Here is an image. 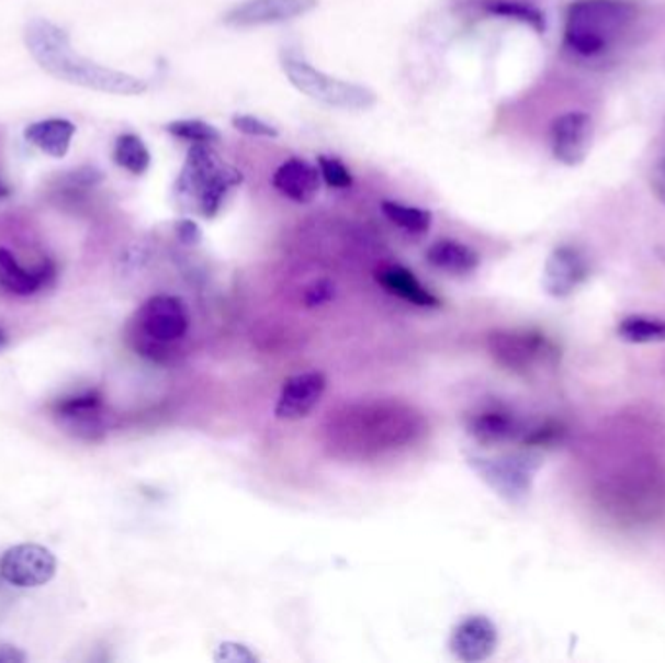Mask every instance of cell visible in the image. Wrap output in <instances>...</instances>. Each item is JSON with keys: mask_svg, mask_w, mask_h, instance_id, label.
<instances>
[{"mask_svg": "<svg viewBox=\"0 0 665 663\" xmlns=\"http://www.w3.org/2000/svg\"><path fill=\"white\" fill-rule=\"evenodd\" d=\"M485 10L493 16L516 20V22L533 27L538 34H545V14L529 2H523V0H486Z\"/></svg>", "mask_w": 665, "mask_h": 663, "instance_id": "cb8c5ba5", "label": "cell"}, {"mask_svg": "<svg viewBox=\"0 0 665 663\" xmlns=\"http://www.w3.org/2000/svg\"><path fill=\"white\" fill-rule=\"evenodd\" d=\"M377 282L384 286L387 292L395 296L415 304L418 307H438L440 302L430 290L425 289L413 272L403 269V267H387L384 271L377 272Z\"/></svg>", "mask_w": 665, "mask_h": 663, "instance_id": "44dd1931", "label": "cell"}, {"mask_svg": "<svg viewBox=\"0 0 665 663\" xmlns=\"http://www.w3.org/2000/svg\"><path fill=\"white\" fill-rule=\"evenodd\" d=\"M566 436V428L556 420H546L543 425L536 426L531 430H526L523 443L526 446H536V448H551L563 442Z\"/></svg>", "mask_w": 665, "mask_h": 663, "instance_id": "83f0119b", "label": "cell"}, {"mask_svg": "<svg viewBox=\"0 0 665 663\" xmlns=\"http://www.w3.org/2000/svg\"><path fill=\"white\" fill-rule=\"evenodd\" d=\"M57 572L55 554L42 544L10 547L0 559V576L14 587H40L52 582Z\"/></svg>", "mask_w": 665, "mask_h": 663, "instance_id": "9c48e42d", "label": "cell"}, {"mask_svg": "<svg viewBox=\"0 0 665 663\" xmlns=\"http://www.w3.org/2000/svg\"><path fill=\"white\" fill-rule=\"evenodd\" d=\"M631 20L632 7L624 0H574L564 22V45L584 59L599 57Z\"/></svg>", "mask_w": 665, "mask_h": 663, "instance_id": "277c9868", "label": "cell"}, {"mask_svg": "<svg viewBox=\"0 0 665 663\" xmlns=\"http://www.w3.org/2000/svg\"><path fill=\"white\" fill-rule=\"evenodd\" d=\"M486 347L498 364L516 374H528L538 366L553 364L559 358L556 345L538 329H500L491 333Z\"/></svg>", "mask_w": 665, "mask_h": 663, "instance_id": "8992f818", "label": "cell"}, {"mask_svg": "<svg viewBox=\"0 0 665 663\" xmlns=\"http://www.w3.org/2000/svg\"><path fill=\"white\" fill-rule=\"evenodd\" d=\"M325 443L345 460H374L409 448L425 432V420L399 401L352 403L335 411L325 423Z\"/></svg>", "mask_w": 665, "mask_h": 663, "instance_id": "6da1fadb", "label": "cell"}, {"mask_svg": "<svg viewBox=\"0 0 665 663\" xmlns=\"http://www.w3.org/2000/svg\"><path fill=\"white\" fill-rule=\"evenodd\" d=\"M471 468L475 469L486 485L500 494L504 501L518 504L531 493L538 463L523 456L471 458Z\"/></svg>", "mask_w": 665, "mask_h": 663, "instance_id": "52a82bcc", "label": "cell"}, {"mask_svg": "<svg viewBox=\"0 0 665 663\" xmlns=\"http://www.w3.org/2000/svg\"><path fill=\"white\" fill-rule=\"evenodd\" d=\"M241 183V171L222 162L213 145H193L183 164L176 193L188 211H196L205 218H214L230 189Z\"/></svg>", "mask_w": 665, "mask_h": 663, "instance_id": "3957f363", "label": "cell"}, {"mask_svg": "<svg viewBox=\"0 0 665 663\" xmlns=\"http://www.w3.org/2000/svg\"><path fill=\"white\" fill-rule=\"evenodd\" d=\"M75 133H77V125L72 121L53 117V120L35 121L32 125H27L24 138L30 145L40 148L43 154H47L52 158H65L69 154Z\"/></svg>", "mask_w": 665, "mask_h": 663, "instance_id": "ac0fdd59", "label": "cell"}, {"mask_svg": "<svg viewBox=\"0 0 665 663\" xmlns=\"http://www.w3.org/2000/svg\"><path fill=\"white\" fill-rule=\"evenodd\" d=\"M427 261L438 271L450 274H470L478 267L477 251L455 239L435 241L428 247Z\"/></svg>", "mask_w": 665, "mask_h": 663, "instance_id": "ffe728a7", "label": "cell"}, {"mask_svg": "<svg viewBox=\"0 0 665 663\" xmlns=\"http://www.w3.org/2000/svg\"><path fill=\"white\" fill-rule=\"evenodd\" d=\"M53 277L49 263L37 269H24L9 249L0 247V289L14 296H30L47 284Z\"/></svg>", "mask_w": 665, "mask_h": 663, "instance_id": "e0dca14e", "label": "cell"}, {"mask_svg": "<svg viewBox=\"0 0 665 663\" xmlns=\"http://www.w3.org/2000/svg\"><path fill=\"white\" fill-rule=\"evenodd\" d=\"M332 299V286L327 281H317L307 289L306 302L309 306H319Z\"/></svg>", "mask_w": 665, "mask_h": 663, "instance_id": "4dcf8cb0", "label": "cell"}, {"mask_svg": "<svg viewBox=\"0 0 665 663\" xmlns=\"http://www.w3.org/2000/svg\"><path fill=\"white\" fill-rule=\"evenodd\" d=\"M282 70L298 92L316 102L325 103L329 108L364 111L370 110L377 102L374 92L367 86L354 85V82L325 75L314 65H309L307 60L286 57V59H282Z\"/></svg>", "mask_w": 665, "mask_h": 663, "instance_id": "5b68a950", "label": "cell"}, {"mask_svg": "<svg viewBox=\"0 0 665 663\" xmlns=\"http://www.w3.org/2000/svg\"><path fill=\"white\" fill-rule=\"evenodd\" d=\"M166 131L193 145H216V143H221L222 138L218 128L201 120L171 121L166 125Z\"/></svg>", "mask_w": 665, "mask_h": 663, "instance_id": "484cf974", "label": "cell"}, {"mask_svg": "<svg viewBox=\"0 0 665 663\" xmlns=\"http://www.w3.org/2000/svg\"><path fill=\"white\" fill-rule=\"evenodd\" d=\"M24 42L37 65L63 82L117 95H140L148 90L143 78L82 57L70 45L67 32L45 18H34L27 22Z\"/></svg>", "mask_w": 665, "mask_h": 663, "instance_id": "7a4b0ae2", "label": "cell"}, {"mask_svg": "<svg viewBox=\"0 0 665 663\" xmlns=\"http://www.w3.org/2000/svg\"><path fill=\"white\" fill-rule=\"evenodd\" d=\"M589 279V261L574 246L554 247L543 269V289L553 299H568Z\"/></svg>", "mask_w": 665, "mask_h": 663, "instance_id": "7c38bea8", "label": "cell"}, {"mask_svg": "<svg viewBox=\"0 0 665 663\" xmlns=\"http://www.w3.org/2000/svg\"><path fill=\"white\" fill-rule=\"evenodd\" d=\"M317 170L329 188L349 189L352 186V173L335 156H325V154L317 156Z\"/></svg>", "mask_w": 665, "mask_h": 663, "instance_id": "4316f807", "label": "cell"}, {"mask_svg": "<svg viewBox=\"0 0 665 663\" xmlns=\"http://www.w3.org/2000/svg\"><path fill=\"white\" fill-rule=\"evenodd\" d=\"M113 160L133 176H143L150 168V150L146 148L145 141L135 133H125L117 136L113 148Z\"/></svg>", "mask_w": 665, "mask_h": 663, "instance_id": "603a6c76", "label": "cell"}, {"mask_svg": "<svg viewBox=\"0 0 665 663\" xmlns=\"http://www.w3.org/2000/svg\"><path fill=\"white\" fill-rule=\"evenodd\" d=\"M176 232H178V236H180L181 241L183 244H188V246H193V244H199L201 241V228L196 226V222L193 221H180L178 222V226H176Z\"/></svg>", "mask_w": 665, "mask_h": 663, "instance_id": "1f68e13d", "label": "cell"}, {"mask_svg": "<svg viewBox=\"0 0 665 663\" xmlns=\"http://www.w3.org/2000/svg\"><path fill=\"white\" fill-rule=\"evenodd\" d=\"M652 191L657 196V201L665 206V156L652 171Z\"/></svg>", "mask_w": 665, "mask_h": 663, "instance_id": "d6a6232c", "label": "cell"}, {"mask_svg": "<svg viewBox=\"0 0 665 663\" xmlns=\"http://www.w3.org/2000/svg\"><path fill=\"white\" fill-rule=\"evenodd\" d=\"M498 647V630L495 622L486 619L483 615L467 617L453 629L450 648L453 655L461 662L478 663L485 662L495 654Z\"/></svg>", "mask_w": 665, "mask_h": 663, "instance_id": "9a60e30c", "label": "cell"}, {"mask_svg": "<svg viewBox=\"0 0 665 663\" xmlns=\"http://www.w3.org/2000/svg\"><path fill=\"white\" fill-rule=\"evenodd\" d=\"M7 342H9V340H7V335H4V332H2V329H0V350L4 349V347H7Z\"/></svg>", "mask_w": 665, "mask_h": 663, "instance_id": "d590c367", "label": "cell"}, {"mask_svg": "<svg viewBox=\"0 0 665 663\" xmlns=\"http://www.w3.org/2000/svg\"><path fill=\"white\" fill-rule=\"evenodd\" d=\"M382 213L385 218L409 234H427L432 226V213L427 209L409 206L397 201H384Z\"/></svg>", "mask_w": 665, "mask_h": 663, "instance_id": "d4e9b609", "label": "cell"}, {"mask_svg": "<svg viewBox=\"0 0 665 663\" xmlns=\"http://www.w3.org/2000/svg\"><path fill=\"white\" fill-rule=\"evenodd\" d=\"M256 655L249 652L248 648L239 644H222L216 654V662H256Z\"/></svg>", "mask_w": 665, "mask_h": 663, "instance_id": "f546056e", "label": "cell"}, {"mask_svg": "<svg viewBox=\"0 0 665 663\" xmlns=\"http://www.w3.org/2000/svg\"><path fill=\"white\" fill-rule=\"evenodd\" d=\"M594 141V123L582 111H568L551 125V150L564 166H578L588 158Z\"/></svg>", "mask_w": 665, "mask_h": 663, "instance_id": "4fadbf2b", "label": "cell"}, {"mask_svg": "<svg viewBox=\"0 0 665 663\" xmlns=\"http://www.w3.org/2000/svg\"><path fill=\"white\" fill-rule=\"evenodd\" d=\"M327 380L322 372H304L289 378L282 385L274 415L282 420L307 417L324 397Z\"/></svg>", "mask_w": 665, "mask_h": 663, "instance_id": "5bb4252c", "label": "cell"}, {"mask_svg": "<svg viewBox=\"0 0 665 663\" xmlns=\"http://www.w3.org/2000/svg\"><path fill=\"white\" fill-rule=\"evenodd\" d=\"M10 195V189L0 181V199H4V196Z\"/></svg>", "mask_w": 665, "mask_h": 663, "instance_id": "e575fe53", "label": "cell"}, {"mask_svg": "<svg viewBox=\"0 0 665 663\" xmlns=\"http://www.w3.org/2000/svg\"><path fill=\"white\" fill-rule=\"evenodd\" d=\"M55 417L60 428L78 440L95 442L108 432L100 393L86 392L60 401L55 407Z\"/></svg>", "mask_w": 665, "mask_h": 663, "instance_id": "8fae6325", "label": "cell"}, {"mask_svg": "<svg viewBox=\"0 0 665 663\" xmlns=\"http://www.w3.org/2000/svg\"><path fill=\"white\" fill-rule=\"evenodd\" d=\"M319 0H244L224 14V24L234 27L273 26L306 16Z\"/></svg>", "mask_w": 665, "mask_h": 663, "instance_id": "30bf717a", "label": "cell"}, {"mask_svg": "<svg viewBox=\"0 0 665 663\" xmlns=\"http://www.w3.org/2000/svg\"><path fill=\"white\" fill-rule=\"evenodd\" d=\"M473 438L481 443H504L518 438L521 432V423L514 417L512 413L503 411V408H491L481 413L471 420L470 426Z\"/></svg>", "mask_w": 665, "mask_h": 663, "instance_id": "d6986e66", "label": "cell"}, {"mask_svg": "<svg viewBox=\"0 0 665 663\" xmlns=\"http://www.w3.org/2000/svg\"><path fill=\"white\" fill-rule=\"evenodd\" d=\"M138 332L156 347L180 340L189 329L188 307L183 300L158 294L146 300L137 314Z\"/></svg>", "mask_w": 665, "mask_h": 663, "instance_id": "ba28073f", "label": "cell"}, {"mask_svg": "<svg viewBox=\"0 0 665 663\" xmlns=\"http://www.w3.org/2000/svg\"><path fill=\"white\" fill-rule=\"evenodd\" d=\"M273 188L296 204H309L322 188V176L314 164L302 158L282 162L273 173Z\"/></svg>", "mask_w": 665, "mask_h": 663, "instance_id": "2e32d148", "label": "cell"}, {"mask_svg": "<svg viewBox=\"0 0 665 663\" xmlns=\"http://www.w3.org/2000/svg\"><path fill=\"white\" fill-rule=\"evenodd\" d=\"M232 125L239 133L248 136H259V138H277L279 128L273 127L271 123L259 120L256 115H234Z\"/></svg>", "mask_w": 665, "mask_h": 663, "instance_id": "f1b7e54d", "label": "cell"}, {"mask_svg": "<svg viewBox=\"0 0 665 663\" xmlns=\"http://www.w3.org/2000/svg\"><path fill=\"white\" fill-rule=\"evenodd\" d=\"M27 655L12 644H0V663H26Z\"/></svg>", "mask_w": 665, "mask_h": 663, "instance_id": "836d02e7", "label": "cell"}, {"mask_svg": "<svg viewBox=\"0 0 665 663\" xmlns=\"http://www.w3.org/2000/svg\"><path fill=\"white\" fill-rule=\"evenodd\" d=\"M617 337L631 345L665 342V319L656 315H627L617 324Z\"/></svg>", "mask_w": 665, "mask_h": 663, "instance_id": "7402d4cb", "label": "cell"}]
</instances>
